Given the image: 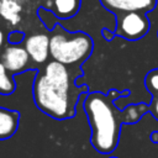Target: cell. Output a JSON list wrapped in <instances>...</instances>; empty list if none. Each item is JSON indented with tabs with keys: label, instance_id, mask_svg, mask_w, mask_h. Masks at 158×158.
<instances>
[{
	"label": "cell",
	"instance_id": "6da1fadb",
	"mask_svg": "<svg viewBox=\"0 0 158 158\" xmlns=\"http://www.w3.org/2000/svg\"><path fill=\"white\" fill-rule=\"evenodd\" d=\"M36 106L46 115L63 120L75 112L77 95L72 94V77L68 68L56 60L47 63L33 81Z\"/></svg>",
	"mask_w": 158,
	"mask_h": 158
},
{
	"label": "cell",
	"instance_id": "7a4b0ae2",
	"mask_svg": "<svg viewBox=\"0 0 158 158\" xmlns=\"http://www.w3.org/2000/svg\"><path fill=\"white\" fill-rule=\"evenodd\" d=\"M112 94L99 91L86 95L84 110L91 127V144L101 154L111 153L118 142L120 120L112 106Z\"/></svg>",
	"mask_w": 158,
	"mask_h": 158
},
{
	"label": "cell",
	"instance_id": "3957f363",
	"mask_svg": "<svg viewBox=\"0 0 158 158\" xmlns=\"http://www.w3.org/2000/svg\"><path fill=\"white\" fill-rule=\"evenodd\" d=\"M93 40L84 32H67L56 26L49 37V56L63 65H74L85 60L93 51Z\"/></svg>",
	"mask_w": 158,
	"mask_h": 158
},
{
	"label": "cell",
	"instance_id": "277c9868",
	"mask_svg": "<svg viewBox=\"0 0 158 158\" xmlns=\"http://www.w3.org/2000/svg\"><path fill=\"white\" fill-rule=\"evenodd\" d=\"M149 30L148 17L138 11L122 12L117 15L116 35L126 40H138L142 38Z\"/></svg>",
	"mask_w": 158,
	"mask_h": 158
},
{
	"label": "cell",
	"instance_id": "5b68a950",
	"mask_svg": "<svg viewBox=\"0 0 158 158\" xmlns=\"http://www.w3.org/2000/svg\"><path fill=\"white\" fill-rule=\"evenodd\" d=\"M0 62L10 74H17L28 68L30 57L23 46L9 44L2 51L0 56Z\"/></svg>",
	"mask_w": 158,
	"mask_h": 158
},
{
	"label": "cell",
	"instance_id": "8992f818",
	"mask_svg": "<svg viewBox=\"0 0 158 158\" xmlns=\"http://www.w3.org/2000/svg\"><path fill=\"white\" fill-rule=\"evenodd\" d=\"M23 48L30 59L37 64H42L49 57V37L46 33L30 35L23 38Z\"/></svg>",
	"mask_w": 158,
	"mask_h": 158
},
{
	"label": "cell",
	"instance_id": "52a82bcc",
	"mask_svg": "<svg viewBox=\"0 0 158 158\" xmlns=\"http://www.w3.org/2000/svg\"><path fill=\"white\" fill-rule=\"evenodd\" d=\"M100 1L106 9L120 12L149 11L156 5V0H100Z\"/></svg>",
	"mask_w": 158,
	"mask_h": 158
},
{
	"label": "cell",
	"instance_id": "ba28073f",
	"mask_svg": "<svg viewBox=\"0 0 158 158\" xmlns=\"http://www.w3.org/2000/svg\"><path fill=\"white\" fill-rule=\"evenodd\" d=\"M20 122V114L16 110L0 106V141L15 135Z\"/></svg>",
	"mask_w": 158,
	"mask_h": 158
},
{
	"label": "cell",
	"instance_id": "9c48e42d",
	"mask_svg": "<svg viewBox=\"0 0 158 158\" xmlns=\"http://www.w3.org/2000/svg\"><path fill=\"white\" fill-rule=\"evenodd\" d=\"M22 10V0H0V16L10 25L15 26L21 21Z\"/></svg>",
	"mask_w": 158,
	"mask_h": 158
},
{
	"label": "cell",
	"instance_id": "30bf717a",
	"mask_svg": "<svg viewBox=\"0 0 158 158\" xmlns=\"http://www.w3.org/2000/svg\"><path fill=\"white\" fill-rule=\"evenodd\" d=\"M80 0H53L54 15L59 19H69L79 10Z\"/></svg>",
	"mask_w": 158,
	"mask_h": 158
},
{
	"label": "cell",
	"instance_id": "8fae6325",
	"mask_svg": "<svg viewBox=\"0 0 158 158\" xmlns=\"http://www.w3.org/2000/svg\"><path fill=\"white\" fill-rule=\"evenodd\" d=\"M15 89H16V84L14 81L12 75L5 69V67L0 62V94L10 95L15 91Z\"/></svg>",
	"mask_w": 158,
	"mask_h": 158
},
{
	"label": "cell",
	"instance_id": "7c38bea8",
	"mask_svg": "<svg viewBox=\"0 0 158 158\" xmlns=\"http://www.w3.org/2000/svg\"><path fill=\"white\" fill-rule=\"evenodd\" d=\"M144 109H146L144 105H132V106H130L123 112V115H125L123 121L125 122H135V121H137L141 117V115L144 111Z\"/></svg>",
	"mask_w": 158,
	"mask_h": 158
},
{
	"label": "cell",
	"instance_id": "4fadbf2b",
	"mask_svg": "<svg viewBox=\"0 0 158 158\" xmlns=\"http://www.w3.org/2000/svg\"><path fill=\"white\" fill-rule=\"evenodd\" d=\"M146 86L152 93H158V69L149 72L146 77Z\"/></svg>",
	"mask_w": 158,
	"mask_h": 158
},
{
	"label": "cell",
	"instance_id": "5bb4252c",
	"mask_svg": "<svg viewBox=\"0 0 158 158\" xmlns=\"http://www.w3.org/2000/svg\"><path fill=\"white\" fill-rule=\"evenodd\" d=\"M25 38V35L22 32H19V31H12L9 33V37H7V41L10 44H19L23 41Z\"/></svg>",
	"mask_w": 158,
	"mask_h": 158
},
{
	"label": "cell",
	"instance_id": "9a60e30c",
	"mask_svg": "<svg viewBox=\"0 0 158 158\" xmlns=\"http://www.w3.org/2000/svg\"><path fill=\"white\" fill-rule=\"evenodd\" d=\"M153 112H154V115L158 117V98L154 100V102H153Z\"/></svg>",
	"mask_w": 158,
	"mask_h": 158
},
{
	"label": "cell",
	"instance_id": "2e32d148",
	"mask_svg": "<svg viewBox=\"0 0 158 158\" xmlns=\"http://www.w3.org/2000/svg\"><path fill=\"white\" fill-rule=\"evenodd\" d=\"M4 42H5V35H4V32L0 30V48L4 46Z\"/></svg>",
	"mask_w": 158,
	"mask_h": 158
},
{
	"label": "cell",
	"instance_id": "e0dca14e",
	"mask_svg": "<svg viewBox=\"0 0 158 158\" xmlns=\"http://www.w3.org/2000/svg\"><path fill=\"white\" fill-rule=\"evenodd\" d=\"M111 158H116V157H111Z\"/></svg>",
	"mask_w": 158,
	"mask_h": 158
}]
</instances>
